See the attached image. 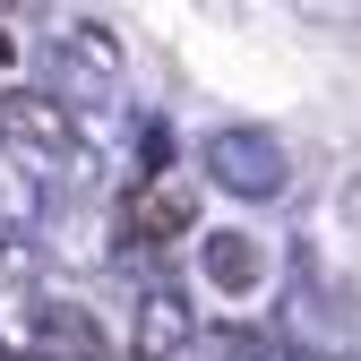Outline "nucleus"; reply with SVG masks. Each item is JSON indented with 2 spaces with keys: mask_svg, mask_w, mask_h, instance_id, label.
I'll return each instance as SVG.
<instances>
[{
  "mask_svg": "<svg viewBox=\"0 0 361 361\" xmlns=\"http://www.w3.org/2000/svg\"><path fill=\"white\" fill-rule=\"evenodd\" d=\"M0 147H9V164H26V172L95 180V121H86V104L9 86V95H0Z\"/></svg>",
  "mask_w": 361,
  "mask_h": 361,
  "instance_id": "1",
  "label": "nucleus"
},
{
  "mask_svg": "<svg viewBox=\"0 0 361 361\" xmlns=\"http://www.w3.org/2000/svg\"><path fill=\"white\" fill-rule=\"evenodd\" d=\"M207 180L233 190V198H284L293 155H284V138H267V129L224 121V129H207Z\"/></svg>",
  "mask_w": 361,
  "mask_h": 361,
  "instance_id": "2",
  "label": "nucleus"
},
{
  "mask_svg": "<svg viewBox=\"0 0 361 361\" xmlns=\"http://www.w3.org/2000/svg\"><path fill=\"white\" fill-rule=\"evenodd\" d=\"M112 233L129 241V250H164V241H180V233H198V190L180 172H164V180H129V198H121V215H112Z\"/></svg>",
  "mask_w": 361,
  "mask_h": 361,
  "instance_id": "3",
  "label": "nucleus"
},
{
  "mask_svg": "<svg viewBox=\"0 0 361 361\" xmlns=\"http://www.w3.org/2000/svg\"><path fill=\"white\" fill-rule=\"evenodd\" d=\"M190 336H198L190 293H180V284H147L138 293V361H172Z\"/></svg>",
  "mask_w": 361,
  "mask_h": 361,
  "instance_id": "4",
  "label": "nucleus"
},
{
  "mask_svg": "<svg viewBox=\"0 0 361 361\" xmlns=\"http://www.w3.org/2000/svg\"><path fill=\"white\" fill-rule=\"evenodd\" d=\"M198 267H207V284H215L224 301H250V293L267 284V241H250V233H207Z\"/></svg>",
  "mask_w": 361,
  "mask_h": 361,
  "instance_id": "5",
  "label": "nucleus"
},
{
  "mask_svg": "<svg viewBox=\"0 0 361 361\" xmlns=\"http://www.w3.org/2000/svg\"><path fill=\"white\" fill-rule=\"evenodd\" d=\"M344 224H353V233H361V180H353V190H344Z\"/></svg>",
  "mask_w": 361,
  "mask_h": 361,
  "instance_id": "6",
  "label": "nucleus"
},
{
  "mask_svg": "<svg viewBox=\"0 0 361 361\" xmlns=\"http://www.w3.org/2000/svg\"><path fill=\"white\" fill-rule=\"evenodd\" d=\"M9 61H18V35H9V26H0V69H9Z\"/></svg>",
  "mask_w": 361,
  "mask_h": 361,
  "instance_id": "7",
  "label": "nucleus"
}]
</instances>
